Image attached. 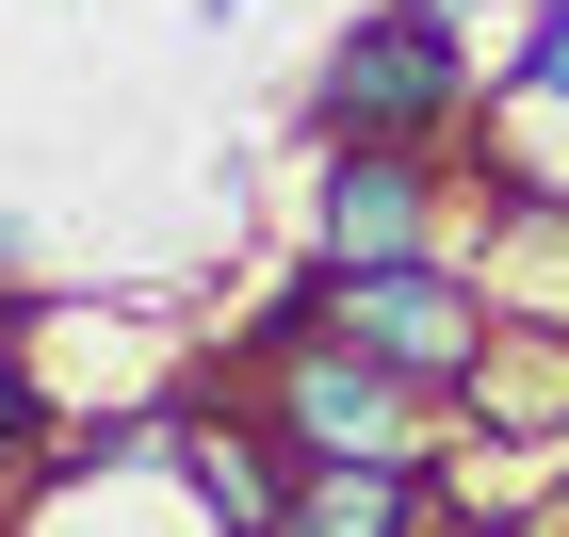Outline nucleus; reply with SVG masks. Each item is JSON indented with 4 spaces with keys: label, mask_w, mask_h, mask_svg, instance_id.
I'll use <instances>...</instances> for the list:
<instances>
[{
    "label": "nucleus",
    "mask_w": 569,
    "mask_h": 537,
    "mask_svg": "<svg viewBox=\"0 0 569 537\" xmlns=\"http://www.w3.org/2000/svg\"><path fill=\"white\" fill-rule=\"evenodd\" d=\"M244 407L277 424V456H293V473H439V424H456L423 375H391L375 342H342V326H326V277L261 326V391H244Z\"/></svg>",
    "instance_id": "1"
},
{
    "label": "nucleus",
    "mask_w": 569,
    "mask_h": 537,
    "mask_svg": "<svg viewBox=\"0 0 569 537\" xmlns=\"http://www.w3.org/2000/svg\"><path fill=\"white\" fill-rule=\"evenodd\" d=\"M472 33H456V0H375L342 49H326V82H309V115H326V147H456L472 131Z\"/></svg>",
    "instance_id": "2"
},
{
    "label": "nucleus",
    "mask_w": 569,
    "mask_h": 537,
    "mask_svg": "<svg viewBox=\"0 0 569 537\" xmlns=\"http://www.w3.org/2000/svg\"><path fill=\"white\" fill-rule=\"evenodd\" d=\"M309 277H326V261H309ZM326 326H342V342H375L391 375H423V391L456 407L505 310L472 294V261H375V277H326Z\"/></svg>",
    "instance_id": "3"
},
{
    "label": "nucleus",
    "mask_w": 569,
    "mask_h": 537,
    "mask_svg": "<svg viewBox=\"0 0 569 537\" xmlns=\"http://www.w3.org/2000/svg\"><path fill=\"white\" fill-rule=\"evenodd\" d=\"M309 261H326V277H375V261H456V228H439V147H326Z\"/></svg>",
    "instance_id": "4"
},
{
    "label": "nucleus",
    "mask_w": 569,
    "mask_h": 537,
    "mask_svg": "<svg viewBox=\"0 0 569 537\" xmlns=\"http://www.w3.org/2000/svg\"><path fill=\"white\" fill-rule=\"evenodd\" d=\"M472 163H488V196L569 212V0H537L521 49H505V82L472 98Z\"/></svg>",
    "instance_id": "5"
},
{
    "label": "nucleus",
    "mask_w": 569,
    "mask_h": 537,
    "mask_svg": "<svg viewBox=\"0 0 569 537\" xmlns=\"http://www.w3.org/2000/svg\"><path fill=\"white\" fill-rule=\"evenodd\" d=\"M456 261H472V294H488L505 326H553V342H569V212H537V196H488V228L456 245Z\"/></svg>",
    "instance_id": "6"
},
{
    "label": "nucleus",
    "mask_w": 569,
    "mask_h": 537,
    "mask_svg": "<svg viewBox=\"0 0 569 537\" xmlns=\"http://www.w3.org/2000/svg\"><path fill=\"white\" fill-rule=\"evenodd\" d=\"M456 424H472V440H569V342L553 326H488Z\"/></svg>",
    "instance_id": "7"
},
{
    "label": "nucleus",
    "mask_w": 569,
    "mask_h": 537,
    "mask_svg": "<svg viewBox=\"0 0 569 537\" xmlns=\"http://www.w3.org/2000/svg\"><path fill=\"white\" fill-rule=\"evenodd\" d=\"M277 537H439V473H293Z\"/></svg>",
    "instance_id": "8"
},
{
    "label": "nucleus",
    "mask_w": 569,
    "mask_h": 537,
    "mask_svg": "<svg viewBox=\"0 0 569 537\" xmlns=\"http://www.w3.org/2000/svg\"><path fill=\"white\" fill-rule=\"evenodd\" d=\"M49 456V391H33V342L0 326V473H33Z\"/></svg>",
    "instance_id": "9"
},
{
    "label": "nucleus",
    "mask_w": 569,
    "mask_h": 537,
    "mask_svg": "<svg viewBox=\"0 0 569 537\" xmlns=\"http://www.w3.org/2000/svg\"><path fill=\"white\" fill-rule=\"evenodd\" d=\"M244 17H261V0H196V33H212V49H228V33H244Z\"/></svg>",
    "instance_id": "10"
},
{
    "label": "nucleus",
    "mask_w": 569,
    "mask_h": 537,
    "mask_svg": "<svg viewBox=\"0 0 569 537\" xmlns=\"http://www.w3.org/2000/svg\"><path fill=\"white\" fill-rule=\"evenodd\" d=\"M0 277H33V212H0Z\"/></svg>",
    "instance_id": "11"
}]
</instances>
